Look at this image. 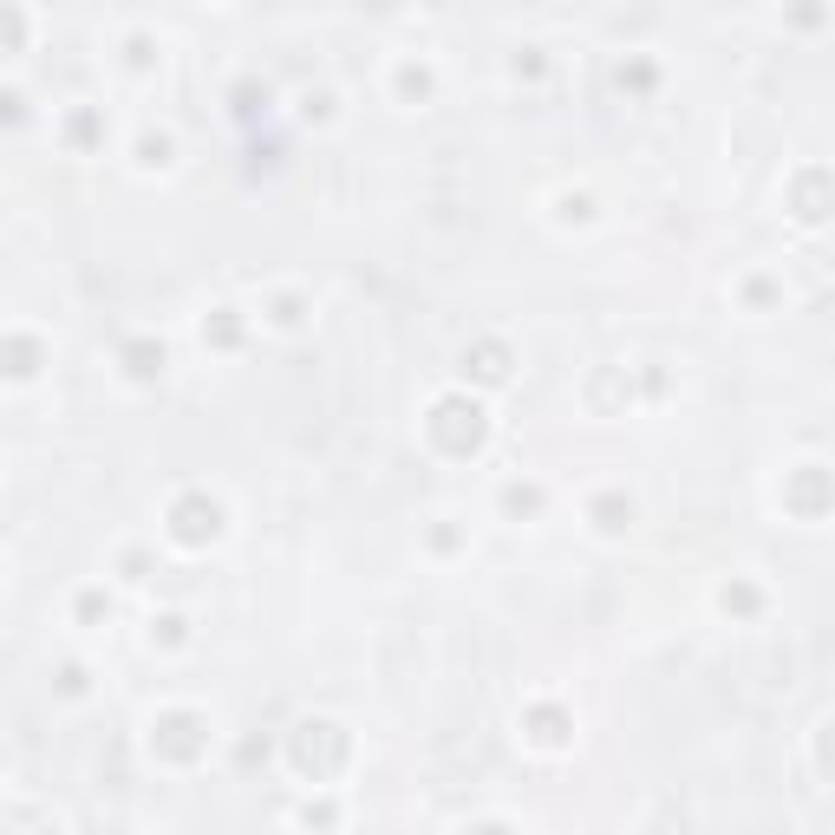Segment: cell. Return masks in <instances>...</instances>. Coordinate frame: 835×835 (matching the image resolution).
Returning <instances> with one entry per match:
<instances>
[{
  "instance_id": "e0dca14e",
  "label": "cell",
  "mask_w": 835,
  "mask_h": 835,
  "mask_svg": "<svg viewBox=\"0 0 835 835\" xmlns=\"http://www.w3.org/2000/svg\"><path fill=\"white\" fill-rule=\"evenodd\" d=\"M536 503H542V489L536 484H509L503 489V509H536Z\"/></svg>"
},
{
  "instance_id": "3957f363",
  "label": "cell",
  "mask_w": 835,
  "mask_h": 835,
  "mask_svg": "<svg viewBox=\"0 0 835 835\" xmlns=\"http://www.w3.org/2000/svg\"><path fill=\"white\" fill-rule=\"evenodd\" d=\"M170 536L183 542V549H203L222 536V503H209V496H177V509H170Z\"/></svg>"
},
{
  "instance_id": "5b68a950",
  "label": "cell",
  "mask_w": 835,
  "mask_h": 835,
  "mask_svg": "<svg viewBox=\"0 0 835 835\" xmlns=\"http://www.w3.org/2000/svg\"><path fill=\"white\" fill-rule=\"evenodd\" d=\"M783 503H790L803 522H816V516H823V464H803V471H796V484L783 489Z\"/></svg>"
},
{
  "instance_id": "4fadbf2b",
  "label": "cell",
  "mask_w": 835,
  "mask_h": 835,
  "mask_svg": "<svg viewBox=\"0 0 835 835\" xmlns=\"http://www.w3.org/2000/svg\"><path fill=\"white\" fill-rule=\"evenodd\" d=\"M203 340H215V347H235V340H242V327H235V314H229V307H222L215 320H203Z\"/></svg>"
},
{
  "instance_id": "8fae6325",
  "label": "cell",
  "mask_w": 835,
  "mask_h": 835,
  "mask_svg": "<svg viewBox=\"0 0 835 835\" xmlns=\"http://www.w3.org/2000/svg\"><path fill=\"white\" fill-rule=\"evenodd\" d=\"M7 372H13V379H33V372H40V347H33V340H13V347H7Z\"/></svg>"
},
{
  "instance_id": "d6986e66",
  "label": "cell",
  "mask_w": 835,
  "mask_h": 835,
  "mask_svg": "<svg viewBox=\"0 0 835 835\" xmlns=\"http://www.w3.org/2000/svg\"><path fill=\"white\" fill-rule=\"evenodd\" d=\"M105 138V131H98V118H92V112H78V118H72V144H98Z\"/></svg>"
},
{
  "instance_id": "9c48e42d",
  "label": "cell",
  "mask_w": 835,
  "mask_h": 835,
  "mask_svg": "<svg viewBox=\"0 0 835 835\" xmlns=\"http://www.w3.org/2000/svg\"><path fill=\"white\" fill-rule=\"evenodd\" d=\"M823 183H829L823 170H810V177L796 183V222H823V215H829V209H823Z\"/></svg>"
},
{
  "instance_id": "44dd1931",
  "label": "cell",
  "mask_w": 835,
  "mask_h": 835,
  "mask_svg": "<svg viewBox=\"0 0 835 835\" xmlns=\"http://www.w3.org/2000/svg\"><path fill=\"white\" fill-rule=\"evenodd\" d=\"M138 150H144V163H170V138H144Z\"/></svg>"
},
{
  "instance_id": "5bb4252c",
  "label": "cell",
  "mask_w": 835,
  "mask_h": 835,
  "mask_svg": "<svg viewBox=\"0 0 835 835\" xmlns=\"http://www.w3.org/2000/svg\"><path fill=\"white\" fill-rule=\"evenodd\" d=\"M268 112V85H235V118H255Z\"/></svg>"
},
{
  "instance_id": "7a4b0ae2",
  "label": "cell",
  "mask_w": 835,
  "mask_h": 835,
  "mask_svg": "<svg viewBox=\"0 0 835 835\" xmlns=\"http://www.w3.org/2000/svg\"><path fill=\"white\" fill-rule=\"evenodd\" d=\"M347 758V731L340 725H327V718H307L300 731H294V764L307 770V776H334V764Z\"/></svg>"
},
{
  "instance_id": "52a82bcc",
  "label": "cell",
  "mask_w": 835,
  "mask_h": 835,
  "mask_svg": "<svg viewBox=\"0 0 835 835\" xmlns=\"http://www.w3.org/2000/svg\"><path fill=\"white\" fill-rule=\"evenodd\" d=\"M529 738L556 751V744H568V718H561L556 705H536V711H529Z\"/></svg>"
},
{
  "instance_id": "277c9868",
  "label": "cell",
  "mask_w": 835,
  "mask_h": 835,
  "mask_svg": "<svg viewBox=\"0 0 835 835\" xmlns=\"http://www.w3.org/2000/svg\"><path fill=\"white\" fill-rule=\"evenodd\" d=\"M209 738H203V718L197 711H170L150 725V751H170V758H197Z\"/></svg>"
},
{
  "instance_id": "ba28073f",
  "label": "cell",
  "mask_w": 835,
  "mask_h": 835,
  "mask_svg": "<svg viewBox=\"0 0 835 835\" xmlns=\"http://www.w3.org/2000/svg\"><path fill=\"white\" fill-rule=\"evenodd\" d=\"M125 372L131 379H157L163 372V340H131L125 347Z\"/></svg>"
},
{
  "instance_id": "6da1fadb",
  "label": "cell",
  "mask_w": 835,
  "mask_h": 835,
  "mask_svg": "<svg viewBox=\"0 0 835 835\" xmlns=\"http://www.w3.org/2000/svg\"><path fill=\"white\" fill-rule=\"evenodd\" d=\"M431 437H437L451 457H471V451H484V437H489L484 405H477V399H464V392L437 399V405H431Z\"/></svg>"
},
{
  "instance_id": "30bf717a",
  "label": "cell",
  "mask_w": 835,
  "mask_h": 835,
  "mask_svg": "<svg viewBox=\"0 0 835 835\" xmlns=\"http://www.w3.org/2000/svg\"><path fill=\"white\" fill-rule=\"evenodd\" d=\"M626 522H633V503H626V496H601V503H594V529L614 536V529H626Z\"/></svg>"
},
{
  "instance_id": "ac0fdd59",
  "label": "cell",
  "mask_w": 835,
  "mask_h": 835,
  "mask_svg": "<svg viewBox=\"0 0 835 835\" xmlns=\"http://www.w3.org/2000/svg\"><path fill=\"white\" fill-rule=\"evenodd\" d=\"M509 72H516V78H536V72H542V46H522V53L509 60Z\"/></svg>"
},
{
  "instance_id": "ffe728a7",
  "label": "cell",
  "mask_w": 835,
  "mask_h": 835,
  "mask_svg": "<svg viewBox=\"0 0 835 835\" xmlns=\"http://www.w3.org/2000/svg\"><path fill=\"white\" fill-rule=\"evenodd\" d=\"M98 614H112V601L105 594H78V621H98Z\"/></svg>"
},
{
  "instance_id": "2e32d148",
  "label": "cell",
  "mask_w": 835,
  "mask_h": 835,
  "mask_svg": "<svg viewBox=\"0 0 835 835\" xmlns=\"http://www.w3.org/2000/svg\"><path fill=\"white\" fill-rule=\"evenodd\" d=\"M399 92H405V98H424V92H431V72L424 66H399Z\"/></svg>"
},
{
  "instance_id": "603a6c76",
  "label": "cell",
  "mask_w": 835,
  "mask_h": 835,
  "mask_svg": "<svg viewBox=\"0 0 835 835\" xmlns=\"http://www.w3.org/2000/svg\"><path fill=\"white\" fill-rule=\"evenodd\" d=\"M20 105H27V98H20V92H0V118H7V125H13V118H20Z\"/></svg>"
},
{
  "instance_id": "8992f818",
  "label": "cell",
  "mask_w": 835,
  "mask_h": 835,
  "mask_svg": "<svg viewBox=\"0 0 835 835\" xmlns=\"http://www.w3.org/2000/svg\"><path fill=\"white\" fill-rule=\"evenodd\" d=\"M464 372H477L484 385H503V379H509V347H496V340H484L477 352H464Z\"/></svg>"
},
{
  "instance_id": "7402d4cb",
  "label": "cell",
  "mask_w": 835,
  "mask_h": 835,
  "mask_svg": "<svg viewBox=\"0 0 835 835\" xmlns=\"http://www.w3.org/2000/svg\"><path fill=\"white\" fill-rule=\"evenodd\" d=\"M621 85H633V92H646V85H653V66H621Z\"/></svg>"
},
{
  "instance_id": "9a60e30c",
  "label": "cell",
  "mask_w": 835,
  "mask_h": 835,
  "mask_svg": "<svg viewBox=\"0 0 835 835\" xmlns=\"http://www.w3.org/2000/svg\"><path fill=\"white\" fill-rule=\"evenodd\" d=\"M718 607H725V614H758V588H725Z\"/></svg>"
},
{
  "instance_id": "7c38bea8",
  "label": "cell",
  "mask_w": 835,
  "mask_h": 835,
  "mask_svg": "<svg viewBox=\"0 0 835 835\" xmlns=\"http://www.w3.org/2000/svg\"><path fill=\"white\" fill-rule=\"evenodd\" d=\"M27 40V13L20 7H0V53H13Z\"/></svg>"
}]
</instances>
